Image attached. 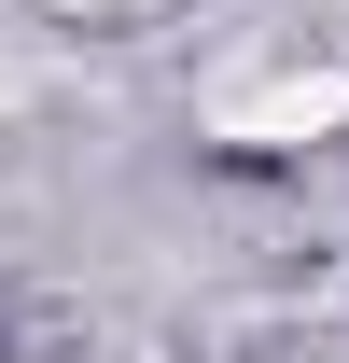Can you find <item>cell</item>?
<instances>
[{
    "mask_svg": "<svg viewBox=\"0 0 349 363\" xmlns=\"http://www.w3.org/2000/svg\"><path fill=\"white\" fill-rule=\"evenodd\" d=\"M223 140H252V154H294V140H321V126H349V70H265V84H238L210 112Z\"/></svg>",
    "mask_w": 349,
    "mask_h": 363,
    "instance_id": "obj_1",
    "label": "cell"
}]
</instances>
